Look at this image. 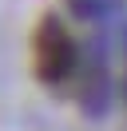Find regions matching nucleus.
<instances>
[{
    "instance_id": "1",
    "label": "nucleus",
    "mask_w": 127,
    "mask_h": 131,
    "mask_svg": "<svg viewBox=\"0 0 127 131\" xmlns=\"http://www.w3.org/2000/svg\"><path fill=\"white\" fill-rule=\"evenodd\" d=\"M32 64H36V75L44 83H60L71 75L76 68V44H71L68 28L56 16H48L44 24L36 28V40H32Z\"/></svg>"
}]
</instances>
